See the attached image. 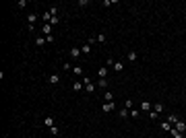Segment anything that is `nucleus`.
Instances as JSON below:
<instances>
[{"label": "nucleus", "mask_w": 186, "mask_h": 138, "mask_svg": "<svg viewBox=\"0 0 186 138\" xmlns=\"http://www.w3.org/2000/svg\"><path fill=\"white\" fill-rule=\"evenodd\" d=\"M139 109L143 111V114H149V111L153 109V103L149 101V99H143V101H141V105H139Z\"/></svg>", "instance_id": "f257e3e1"}, {"label": "nucleus", "mask_w": 186, "mask_h": 138, "mask_svg": "<svg viewBox=\"0 0 186 138\" xmlns=\"http://www.w3.org/2000/svg\"><path fill=\"white\" fill-rule=\"evenodd\" d=\"M83 85H85V91L87 93H93L97 87H95V85L91 83V79H89V76H83Z\"/></svg>", "instance_id": "f03ea898"}, {"label": "nucleus", "mask_w": 186, "mask_h": 138, "mask_svg": "<svg viewBox=\"0 0 186 138\" xmlns=\"http://www.w3.org/2000/svg\"><path fill=\"white\" fill-rule=\"evenodd\" d=\"M114 109H116V103H103V105H101V111H103V114H112V111Z\"/></svg>", "instance_id": "7ed1b4c3"}, {"label": "nucleus", "mask_w": 186, "mask_h": 138, "mask_svg": "<svg viewBox=\"0 0 186 138\" xmlns=\"http://www.w3.org/2000/svg\"><path fill=\"white\" fill-rule=\"evenodd\" d=\"M41 33H43V37H50V35H52V25H50V23H43Z\"/></svg>", "instance_id": "20e7f679"}, {"label": "nucleus", "mask_w": 186, "mask_h": 138, "mask_svg": "<svg viewBox=\"0 0 186 138\" xmlns=\"http://www.w3.org/2000/svg\"><path fill=\"white\" fill-rule=\"evenodd\" d=\"M174 128H176L180 134H184V132H186V122H180V120H178V122L174 124Z\"/></svg>", "instance_id": "39448f33"}, {"label": "nucleus", "mask_w": 186, "mask_h": 138, "mask_svg": "<svg viewBox=\"0 0 186 138\" xmlns=\"http://www.w3.org/2000/svg\"><path fill=\"white\" fill-rule=\"evenodd\" d=\"M35 21H37V15H35V13H29L27 15V23H29V29H33V23Z\"/></svg>", "instance_id": "423d86ee"}, {"label": "nucleus", "mask_w": 186, "mask_h": 138, "mask_svg": "<svg viewBox=\"0 0 186 138\" xmlns=\"http://www.w3.org/2000/svg\"><path fill=\"white\" fill-rule=\"evenodd\" d=\"M48 81H50V85H60V81H62V79H60V74H56V72H54V74H50V79H48Z\"/></svg>", "instance_id": "0eeeda50"}, {"label": "nucleus", "mask_w": 186, "mask_h": 138, "mask_svg": "<svg viewBox=\"0 0 186 138\" xmlns=\"http://www.w3.org/2000/svg\"><path fill=\"white\" fill-rule=\"evenodd\" d=\"M114 70H116V72H122L124 70V62H122V60H116V62H114Z\"/></svg>", "instance_id": "6e6552de"}, {"label": "nucleus", "mask_w": 186, "mask_h": 138, "mask_svg": "<svg viewBox=\"0 0 186 138\" xmlns=\"http://www.w3.org/2000/svg\"><path fill=\"white\" fill-rule=\"evenodd\" d=\"M108 72H110L108 66H101L99 70H97V76H99V79H105V76H108Z\"/></svg>", "instance_id": "1a4fd4ad"}, {"label": "nucleus", "mask_w": 186, "mask_h": 138, "mask_svg": "<svg viewBox=\"0 0 186 138\" xmlns=\"http://www.w3.org/2000/svg\"><path fill=\"white\" fill-rule=\"evenodd\" d=\"M81 54L89 56V54H91V44H83V46H81Z\"/></svg>", "instance_id": "9d476101"}, {"label": "nucleus", "mask_w": 186, "mask_h": 138, "mask_svg": "<svg viewBox=\"0 0 186 138\" xmlns=\"http://www.w3.org/2000/svg\"><path fill=\"white\" fill-rule=\"evenodd\" d=\"M103 99H105V103H112L114 101V93L112 91H103Z\"/></svg>", "instance_id": "9b49d317"}, {"label": "nucleus", "mask_w": 186, "mask_h": 138, "mask_svg": "<svg viewBox=\"0 0 186 138\" xmlns=\"http://www.w3.org/2000/svg\"><path fill=\"white\" fill-rule=\"evenodd\" d=\"M70 58H81V48H73V50H70Z\"/></svg>", "instance_id": "f8f14e48"}, {"label": "nucleus", "mask_w": 186, "mask_h": 138, "mask_svg": "<svg viewBox=\"0 0 186 138\" xmlns=\"http://www.w3.org/2000/svg\"><path fill=\"white\" fill-rule=\"evenodd\" d=\"M83 87H85V85H83V81H77V83H73V91H83Z\"/></svg>", "instance_id": "ddd939ff"}, {"label": "nucleus", "mask_w": 186, "mask_h": 138, "mask_svg": "<svg viewBox=\"0 0 186 138\" xmlns=\"http://www.w3.org/2000/svg\"><path fill=\"white\" fill-rule=\"evenodd\" d=\"M137 52H128V54H126V60H128V62H137Z\"/></svg>", "instance_id": "4468645a"}, {"label": "nucleus", "mask_w": 186, "mask_h": 138, "mask_svg": "<svg viewBox=\"0 0 186 138\" xmlns=\"http://www.w3.org/2000/svg\"><path fill=\"white\" fill-rule=\"evenodd\" d=\"M159 128H161L163 132H170V130H172V124H170V122H161V124H159Z\"/></svg>", "instance_id": "2eb2a0df"}, {"label": "nucleus", "mask_w": 186, "mask_h": 138, "mask_svg": "<svg viewBox=\"0 0 186 138\" xmlns=\"http://www.w3.org/2000/svg\"><path fill=\"white\" fill-rule=\"evenodd\" d=\"M43 124H46L48 128H52V126H56V124H54V118H52V116H48L46 120H43Z\"/></svg>", "instance_id": "dca6fc26"}, {"label": "nucleus", "mask_w": 186, "mask_h": 138, "mask_svg": "<svg viewBox=\"0 0 186 138\" xmlns=\"http://www.w3.org/2000/svg\"><path fill=\"white\" fill-rule=\"evenodd\" d=\"M153 109L157 111L159 116H161V114H163V103H155V105H153Z\"/></svg>", "instance_id": "f3484780"}, {"label": "nucleus", "mask_w": 186, "mask_h": 138, "mask_svg": "<svg viewBox=\"0 0 186 138\" xmlns=\"http://www.w3.org/2000/svg\"><path fill=\"white\" fill-rule=\"evenodd\" d=\"M170 134H172V138H184V134H180L178 130H176V128H172V130H170Z\"/></svg>", "instance_id": "a211bd4d"}, {"label": "nucleus", "mask_w": 186, "mask_h": 138, "mask_svg": "<svg viewBox=\"0 0 186 138\" xmlns=\"http://www.w3.org/2000/svg\"><path fill=\"white\" fill-rule=\"evenodd\" d=\"M97 89H108V81H105V79H99V83H97Z\"/></svg>", "instance_id": "6ab92c4d"}, {"label": "nucleus", "mask_w": 186, "mask_h": 138, "mask_svg": "<svg viewBox=\"0 0 186 138\" xmlns=\"http://www.w3.org/2000/svg\"><path fill=\"white\" fill-rule=\"evenodd\" d=\"M167 122H170V124L174 126L176 122H178V116H176V114H170V116H167Z\"/></svg>", "instance_id": "aec40b11"}, {"label": "nucleus", "mask_w": 186, "mask_h": 138, "mask_svg": "<svg viewBox=\"0 0 186 138\" xmlns=\"http://www.w3.org/2000/svg\"><path fill=\"white\" fill-rule=\"evenodd\" d=\"M43 44H48V41H46V37H37V39H35V46H37V48H41Z\"/></svg>", "instance_id": "412c9836"}, {"label": "nucleus", "mask_w": 186, "mask_h": 138, "mask_svg": "<svg viewBox=\"0 0 186 138\" xmlns=\"http://www.w3.org/2000/svg\"><path fill=\"white\" fill-rule=\"evenodd\" d=\"M157 118H159V114H157L155 109H151V111H149V120H153V122H155Z\"/></svg>", "instance_id": "4be33fe9"}, {"label": "nucleus", "mask_w": 186, "mask_h": 138, "mask_svg": "<svg viewBox=\"0 0 186 138\" xmlns=\"http://www.w3.org/2000/svg\"><path fill=\"white\" fill-rule=\"evenodd\" d=\"M48 11H50V15H52V17H58V6H50Z\"/></svg>", "instance_id": "5701e85b"}, {"label": "nucleus", "mask_w": 186, "mask_h": 138, "mask_svg": "<svg viewBox=\"0 0 186 138\" xmlns=\"http://www.w3.org/2000/svg\"><path fill=\"white\" fill-rule=\"evenodd\" d=\"M73 74L81 76V74H83V68H81V66H75V68H73Z\"/></svg>", "instance_id": "b1692460"}, {"label": "nucleus", "mask_w": 186, "mask_h": 138, "mask_svg": "<svg viewBox=\"0 0 186 138\" xmlns=\"http://www.w3.org/2000/svg\"><path fill=\"white\" fill-rule=\"evenodd\" d=\"M132 105H135V103H132V99H126V101H124V107H126L128 111L132 109Z\"/></svg>", "instance_id": "393cba45"}, {"label": "nucleus", "mask_w": 186, "mask_h": 138, "mask_svg": "<svg viewBox=\"0 0 186 138\" xmlns=\"http://www.w3.org/2000/svg\"><path fill=\"white\" fill-rule=\"evenodd\" d=\"M50 134H52V136H58V134H60L58 126H52V128H50Z\"/></svg>", "instance_id": "a878e982"}, {"label": "nucleus", "mask_w": 186, "mask_h": 138, "mask_svg": "<svg viewBox=\"0 0 186 138\" xmlns=\"http://www.w3.org/2000/svg\"><path fill=\"white\" fill-rule=\"evenodd\" d=\"M128 114H130V111H128L126 107H122V109H120V118H128Z\"/></svg>", "instance_id": "bb28decb"}, {"label": "nucleus", "mask_w": 186, "mask_h": 138, "mask_svg": "<svg viewBox=\"0 0 186 138\" xmlns=\"http://www.w3.org/2000/svg\"><path fill=\"white\" fill-rule=\"evenodd\" d=\"M95 39H97V41H99V44H105V41H108V39H105V35H103V33H99V35H97Z\"/></svg>", "instance_id": "cd10ccee"}, {"label": "nucleus", "mask_w": 186, "mask_h": 138, "mask_svg": "<svg viewBox=\"0 0 186 138\" xmlns=\"http://www.w3.org/2000/svg\"><path fill=\"white\" fill-rule=\"evenodd\" d=\"M130 114H132V118H139L143 111H141V109H130Z\"/></svg>", "instance_id": "c85d7f7f"}, {"label": "nucleus", "mask_w": 186, "mask_h": 138, "mask_svg": "<svg viewBox=\"0 0 186 138\" xmlns=\"http://www.w3.org/2000/svg\"><path fill=\"white\" fill-rule=\"evenodd\" d=\"M60 23V19H58V17H52V21H50V25H52V27H54V25H58Z\"/></svg>", "instance_id": "c756f323"}, {"label": "nucleus", "mask_w": 186, "mask_h": 138, "mask_svg": "<svg viewBox=\"0 0 186 138\" xmlns=\"http://www.w3.org/2000/svg\"><path fill=\"white\" fill-rule=\"evenodd\" d=\"M79 6H89V0H79Z\"/></svg>", "instance_id": "7c9ffc66"}, {"label": "nucleus", "mask_w": 186, "mask_h": 138, "mask_svg": "<svg viewBox=\"0 0 186 138\" xmlns=\"http://www.w3.org/2000/svg\"><path fill=\"white\" fill-rule=\"evenodd\" d=\"M85 138H87V136H85Z\"/></svg>", "instance_id": "2f4dec72"}]
</instances>
